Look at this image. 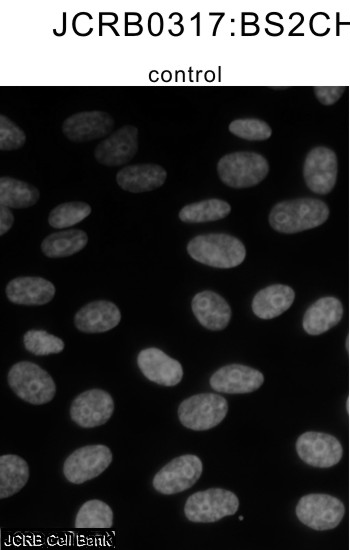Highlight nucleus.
<instances>
[{
	"label": "nucleus",
	"mask_w": 350,
	"mask_h": 550,
	"mask_svg": "<svg viewBox=\"0 0 350 550\" xmlns=\"http://www.w3.org/2000/svg\"><path fill=\"white\" fill-rule=\"evenodd\" d=\"M328 205L316 198H299L277 203L270 211V226L293 234L322 225L329 217Z\"/></svg>",
	"instance_id": "obj_1"
},
{
	"label": "nucleus",
	"mask_w": 350,
	"mask_h": 550,
	"mask_svg": "<svg viewBox=\"0 0 350 550\" xmlns=\"http://www.w3.org/2000/svg\"><path fill=\"white\" fill-rule=\"evenodd\" d=\"M192 259L204 265L228 269L240 265L246 257L244 244L236 237L224 233L202 234L187 244Z\"/></svg>",
	"instance_id": "obj_2"
},
{
	"label": "nucleus",
	"mask_w": 350,
	"mask_h": 550,
	"mask_svg": "<svg viewBox=\"0 0 350 550\" xmlns=\"http://www.w3.org/2000/svg\"><path fill=\"white\" fill-rule=\"evenodd\" d=\"M7 381L20 399L33 405L50 402L56 393V385L50 374L30 361L15 363L8 372Z\"/></svg>",
	"instance_id": "obj_3"
},
{
	"label": "nucleus",
	"mask_w": 350,
	"mask_h": 550,
	"mask_svg": "<svg viewBox=\"0 0 350 550\" xmlns=\"http://www.w3.org/2000/svg\"><path fill=\"white\" fill-rule=\"evenodd\" d=\"M220 180L232 188H247L260 183L269 172L266 158L255 152L240 151L224 155L217 164Z\"/></svg>",
	"instance_id": "obj_4"
},
{
	"label": "nucleus",
	"mask_w": 350,
	"mask_h": 550,
	"mask_svg": "<svg viewBox=\"0 0 350 550\" xmlns=\"http://www.w3.org/2000/svg\"><path fill=\"white\" fill-rule=\"evenodd\" d=\"M238 508L239 499L235 493L222 488H210L190 495L185 502L184 513L192 522L211 523L234 515Z\"/></svg>",
	"instance_id": "obj_5"
},
{
	"label": "nucleus",
	"mask_w": 350,
	"mask_h": 550,
	"mask_svg": "<svg viewBox=\"0 0 350 550\" xmlns=\"http://www.w3.org/2000/svg\"><path fill=\"white\" fill-rule=\"evenodd\" d=\"M228 412L227 400L214 393L193 395L178 407V417L186 428L203 431L217 426Z\"/></svg>",
	"instance_id": "obj_6"
},
{
	"label": "nucleus",
	"mask_w": 350,
	"mask_h": 550,
	"mask_svg": "<svg viewBox=\"0 0 350 550\" xmlns=\"http://www.w3.org/2000/svg\"><path fill=\"white\" fill-rule=\"evenodd\" d=\"M295 511L304 525L323 531L339 525L345 515V506L340 499L329 494L312 493L300 498Z\"/></svg>",
	"instance_id": "obj_7"
},
{
	"label": "nucleus",
	"mask_w": 350,
	"mask_h": 550,
	"mask_svg": "<svg viewBox=\"0 0 350 550\" xmlns=\"http://www.w3.org/2000/svg\"><path fill=\"white\" fill-rule=\"evenodd\" d=\"M203 470L201 459L185 454L172 459L154 476L152 484L156 491L165 495L183 492L192 487Z\"/></svg>",
	"instance_id": "obj_8"
},
{
	"label": "nucleus",
	"mask_w": 350,
	"mask_h": 550,
	"mask_svg": "<svg viewBox=\"0 0 350 550\" xmlns=\"http://www.w3.org/2000/svg\"><path fill=\"white\" fill-rule=\"evenodd\" d=\"M112 462V452L103 444L87 445L71 453L63 464L65 478L82 484L104 472Z\"/></svg>",
	"instance_id": "obj_9"
},
{
	"label": "nucleus",
	"mask_w": 350,
	"mask_h": 550,
	"mask_svg": "<svg viewBox=\"0 0 350 550\" xmlns=\"http://www.w3.org/2000/svg\"><path fill=\"white\" fill-rule=\"evenodd\" d=\"M338 160L335 152L325 146L312 148L304 160L303 176L307 187L314 193L325 195L336 184Z\"/></svg>",
	"instance_id": "obj_10"
},
{
	"label": "nucleus",
	"mask_w": 350,
	"mask_h": 550,
	"mask_svg": "<svg viewBox=\"0 0 350 550\" xmlns=\"http://www.w3.org/2000/svg\"><path fill=\"white\" fill-rule=\"evenodd\" d=\"M296 451L302 461L319 468L336 465L343 455L342 445L335 436L315 431L305 432L298 437Z\"/></svg>",
	"instance_id": "obj_11"
},
{
	"label": "nucleus",
	"mask_w": 350,
	"mask_h": 550,
	"mask_svg": "<svg viewBox=\"0 0 350 550\" xmlns=\"http://www.w3.org/2000/svg\"><path fill=\"white\" fill-rule=\"evenodd\" d=\"M114 412L112 396L102 389H90L74 398L70 417L80 427L94 428L105 424Z\"/></svg>",
	"instance_id": "obj_12"
},
{
	"label": "nucleus",
	"mask_w": 350,
	"mask_h": 550,
	"mask_svg": "<svg viewBox=\"0 0 350 550\" xmlns=\"http://www.w3.org/2000/svg\"><path fill=\"white\" fill-rule=\"evenodd\" d=\"M213 390L227 394L250 393L262 386L264 375L257 369L230 364L215 371L209 380Z\"/></svg>",
	"instance_id": "obj_13"
},
{
	"label": "nucleus",
	"mask_w": 350,
	"mask_h": 550,
	"mask_svg": "<svg viewBox=\"0 0 350 550\" xmlns=\"http://www.w3.org/2000/svg\"><path fill=\"white\" fill-rule=\"evenodd\" d=\"M142 374L150 381L167 387L180 383L183 377L182 365L156 347L143 349L137 356Z\"/></svg>",
	"instance_id": "obj_14"
},
{
	"label": "nucleus",
	"mask_w": 350,
	"mask_h": 550,
	"mask_svg": "<svg viewBox=\"0 0 350 550\" xmlns=\"http://www.w3.org/2000/svg\"><path fill=\"white\" fill-rule=\"evenodd\" d=\"M138 149V130L126 125L102 140L94 151L95 159L106 166H119L130 161Z\"/></svg>",
	"instance_id": "obj_15"
},
{
	"label": "nucleus",
	"mask_w": 350,
	"mask_h": 550,
	"mask_svg": "<svg viewBox=\"0 0 350 550\" xmlns=\"http://www.w3.org/2000/svg\"><path fill=\"white\" fill-rule=\"evenodd\" d=\"M113 118L102 111H84L69 116L62 125L64 135L74 142L101 138L110 133Z\"/></svg>",
	"instance_id": "obj_16"
},
{
	"label": "nucleus",
	"mask_w": 350,
	"mask_h": 550,
	"mask_svg": "<svg viewBox=\"0 0 350 550\" xmlns=\"http://www.w3.org/2000/svg\"><path fill=\"white\" fill-rule=\"evenodd\" d=\"M8 300L14 304L40 306L49 303L56 288L49 280L38 276H21L8 282L5 288Z\"/></svg>",
	"instance_id": "obj_17"
},
{
	"label": "nucleus",
	"mask_w": 350,
	"mask_h": 550,
	"mask_svg": "<svg viewBox=\"0 0 350 550\" xmlns=\"http://www.w3.org/2000/svg\"><path fill=\"white\" fill-rule=\"evenodd\" d=\"M121 312L108 300L92 301L81 307L74 316L75 327L83 333H103L115 328Z\"/></svg>",
	"instance_id": "obj_18"
},
{
	"label": "nucleus",
	"mask_w": 350,
	"mask_h": 550,
	"mask_svg": "<svg viewBox=\"0 0 350 550\" xmlns=\"http://www.w3.org/2000/svg\"><path fill=\"white\" fill-rule=\"evenodd\" d=\"M191 308L198 322L211 331L226 328L232 316L228 302L210 290L197 293L192 299Z\"/></svg>",
	"instance_id": "obj_19"
},
{
	"label": "nucleus",
	"mask_w": 350,
	"mask_h": 550,
	"mask_svg": "<svg viewBox=\"0 0 350 550\" xmlns=\"http://www.w3.org/2000/svg\"><path fill=\"white\" fill-rule=\"evenodd\" d=\"M167 178L166 170L157 164L129 165L118 171L116 181L125 191L141 193L161 187Z\"/></svg>",
	"instance_id": "obj_20"
},
{
	"label": "nucleus",
	"mask_w": 350,
	"mask_h": 550,
	"mask_svg": "<svg viewBox=\"0 0 350 550\" xmlns=\"http://www.w3.org/2000/svg\"><path fill=\"white\" fill-rule=\"evenodd\" d=\"M343 314L344 308L338 298L322 297L305 311L302 326L306 333L320 335L336 326Z\"/></svg>",
	"instance_id": "obj_21"
},
{
	"label": "nucleus",
	"mask_w": 350,
	"mask_h": 550,
	"mask_svg": "<svg viewBox=\"0 0 350 550\" xmlns=\"http://www.w3.org/2000/svg\"><path fill=\"white\" fill-rule=\"evenodd\" d=\"M295 299L294 290L284 284H273L260 290L252 300V311L261 319H272L287 311Z\"/></svg>",
	"instance_id": "obj_22"
},
{
	"label": "nucleus",
	"mask_w": 350,
	"mask_h": 550,
	"mask_svg": "<svg viewBox=\"0 0 350 550\" xmlns=\"http://www.w3.org/2000/svg\"><path fill=\"white\" fill-rule=\"evenodd\" d=\"M88 236L80 229L54 232L41 243L43 254L49 258H63L78 253L86 247Z\"/></svg>",
	"instance_id": "obj_23"
},
{
	"label": "nucleus",
	"mask_w": 350,
	"mask_h": 550,
	"mask_svg": "<svg viewBox=\"0 0 350 550\" xmlns=\"http://www.w3.org/2000/svg\"><path fill=\"white\" fill-rule=\"evenodd\" d=\"M30 471L28 463L20 456L6 454L0 457V497H10L27 483Z\"/></svg>",
	"instance_id": "obj_24"
},
{
	"label": "nucleus",
	"mask_w": 350,
	"mask_h": 550,
	"mask_svg": "<svg viewBox=\"0 0 350 550\" xmlns=\"http://www.w3.org/2000/svg\"><path fill=\"white\" fill-rule=\"evenodd\" d=\"M39 190L33 185L11 177L0 179V204L8 208H28L36 204Z\"/></svg>",
	"instance_id": "obj_25"
},
{
	"label": "nucleus",
	"mask_w": 350,
	"mask_h": 550,
	"mask_svg": "<svg viewBox=\"0 0 350 550\" xmlns=\"http://www.w3.org/2000/svg\"><path fill=\"white\" fill-rule=\"evenodd\" d=\"M231 206L221 199H207L184 206L179 211V219L185 223H205L225 218Z\"/></svg>",
	"instance_id": "obj_26"
},
{
	"label": "nucleus",
	"mask_w": 350,
	"mask_h": 550,
	"mask_svg": "<svg viewBox=\"0 0 350 550\" xmlns=\"http://www.w3.org/2000/svg\"><path fill=\"white\" fill-rule=\"evenodd\" d=\"M113 524V511L105 502L93 499L85 502L77 512L76 528H110Z\"/></svg>",
	"instance_id": "obj_27"
},
{
	"label": "nucleus",
	"mask_w": 350,
	"mask_h": 550,
	"mask_svg": "<svg viewBox=\"0 0 350 550\" xmlns=\"http://www.w3.org/2000/svg\"><path fill=\"white\" fill-rule=\"evenodd\" d=\"M91 213V206L85 202H66L53 208L48 216L50 226L57 229L72 227Z\"/></svg>",
	"instance_id": "obj_28"
},
{
	"label": "nucleus",
	"mask_w": 350,
	"mask_h": 550,
	"mask_svg": "<svg viewBox=\"0 0 350 550\" xmlns=\"http://www.w3.org/2000/svg\"><path fill=\"white\" fill-rule=\"evenodd\" d=\"M25 349L36 356L58 354L65 345L61 338L45 330L30 329L23 335Z\"/></svg>",
	"instance_id": "obj_29"
},
{
	"label": "nucleus",
	"mask_w": 350,
	"mask_h": 550,
	"mask_svg": "<svg viewBox=\"0 0 350 550\" xmlns=\"http://www.w3.org/2000/svg\"><path fill=\"white\" fill-rule=\"evenodd\" d=\"M229 131L247 140H266L272 135L271 127L257 118H241L229 124Z\"/></svg>",
	"instance_id": "obj_30"
},
{
	"label": "nucleus",
	"mask_w": 350,
	"mask_h": 550,
	"mask_svg": "<svg viewBox=\"0 0 350 550\" xmlns=\"http://www.w3.org/2000/svg\"><path fill=\"white\" fill-rule=\"evenodd\" d=\"M26 141V135L14 122L4 115L0 116V149L10 151L20 148Z\"/></svg>",
	"instance_id": "obj_31"
},
{
	"label": "nucleus",
	"mask_w": 350,
	"mask_h": 550,
	"mask_svg": "<svg viewBox=\"0 0 350 550\" xmlns=\"http://www.w3.org/2000/svg\"><path fill=\"white\" fill-rule=\"evenodd\" d=\"M314 94L318 101L323 105H332L336 103L342 94L345 87L343 86H316L313 88Z\"/></svg>",
	"instance_id": "obj_32"
},
{
	"label": "nucleus",
	"mask_w": 350,
	"mask_h": 550,
	"mask_svg": "<svg viewBox=\"0 0 350 550\" xmlns=\"http://www.w3.org/2000/svg\"><path fill=\"white\" fill-rule=\"evenodd\" d=\"M14 224V215L8 207L2 206L0 208V234L7 233Z\"/></svg>",
	"instance_id": "obj_33"
}]
</instances>
